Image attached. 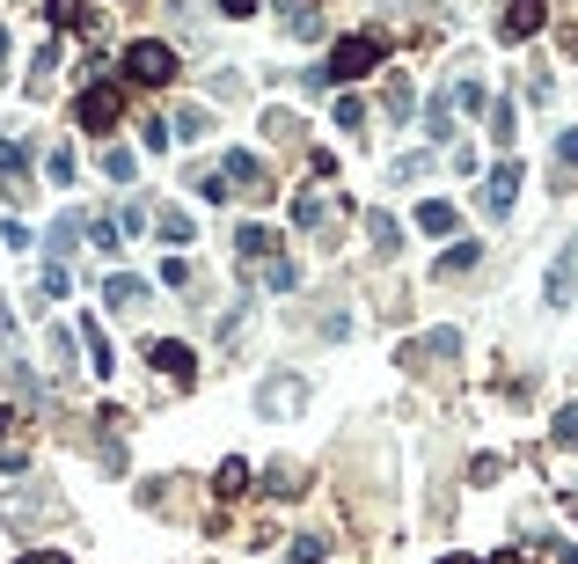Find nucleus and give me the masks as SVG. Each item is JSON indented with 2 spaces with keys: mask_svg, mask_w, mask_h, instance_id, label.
<instances>
[{
  "mask_svg": "<svg viewBox=\"0 0 578 564\" xmlns=\"http://www.w3.org/2000/svg\"><path fill=\"white\" fill-rule=\"evenodd\" d=\"M491 140H498V148H512V140H520V118H512V103H491Z\"/></svg>",
  "mask_w": 578,
  "mask_h": 564,
  "instance_id": "25",
  "label": "nucleus"
},
{
  "mask_svg": "<svg viewBox=\"0 0 578 564\" xmlns=\"http://www.w3.org/2000/svg\"><path fill=\"white\" fill-rule=\"evenodd\" d=\"M81 235H89V243H96L103 257H110V249H118V221H103V213H96V221H81Z\"/></svg>",
  "mask_w": 578,
  "mask_h": 564,
  "instance_id": "27",
  "label": "nucleus"
},
{
  "mask_svg": "<svg viewBox=\"0 0 578 564\" xmlns=\"http://www.w3.org/2000/svg\"><path fill=\"white\" fill-rule=\"evenodd\" d=\"M118 74L132 81V89H169L176 81V51L162 45V37H132L125 59H118Z\"/></svg>",
  "mask_w": 578,
  "mask_h": 564,
  "instance_id": "2",
  "label": "nucleus"
},
{
  "mask_svg": "<svg viewBox=\"0 0 578 564\" xmlns=\"http://www.w3.org/2000/svg\"><path fill=\"white\" fill-rule=\"evenodd\" d=\"M81 344H89V367H96V374L118 367V352H110V338H103V322H96V316H81Z\"/></svg>",
  "mask_w": 578,
  "mask_h": 564,
  "instance_id": "15",
  "label": "nucleus"
},
{
  "mask_svg": "<svg viewBox=\"0 0 578 564\" xmlns=\"http://www.w3.org/2000/svg\"><path fill=\"white\" fill-rule=\"evenodd\" d=\"M359 125H366V103L344 89V96H338V132H359Z\"/></svg>",
  "mask_w": 578,
  "mask_h": 564,
  "instance_id": "28",
  "label": "nucleus"
},
{
  "mask_svg": "<svg viewBox=\"0 0 578 564\" xmlns=\"http://www.w3.org/2000/svg\"><path fill=\"white\" fill-rule=\"evenodd\" d=\"M550 301H556V308L571 301V257H556V271H550Z\"/></svg>",
  "mask_w": 578,
  "mask_h": 564,
  "instance_id": "29",
  "label": "nucleus"
},
{
  "mask_svg": "<svg viewBox=\"0 0 578 564\" xmlns=\"http://www.w3.org/2000/svg\"><path fill=\"white\" fill-rule=\"evenodd\" d=\"M45 169H51V184H73V154H67V148H51V154H45Z\"/></svg>",
  "mask_w": 578,
  "mask_h": 564,
  "instance_id": "34",
  "label": "nucleus"
},
{
  "mask_svg": "<svg viewBox=\"0 0 578 564\" xmlns=\"http://www.w3.org/2000/svg\"><path fill=\"white\" fill-rule=\"evenodd\" d=\"M322 550H330L322 536H300V542H293V564H322Z\"/></svg>",
  "mask_w": 578,
  "mask_h": 564,
  "instance_id": "32",
  "label": "nucleus"
},
{
  "mask_svg": "<svg viewBox=\"0 0 578 564\" xmlns=\"http://www.w3.org/2000/svg\"><path fill=\"white\" fill-rule=\"evenodd\" d=\"M417 227H425V235H455V205H447V198H425V205H417Z\"/></svg>",
  "mask_w": 578,
  "mask_h": 564,
  "instance_id": "20",
  "label": "nucleus"
},
{
  "mask_svg": "<svg viewBox=\"0 0 578 564\" xmlns=\"http://www.w3.org/2000/svg\"><path fill=\"white\" fill-rule=\"evenodd\" d=\"M556 162H564V169H578V132H556Z\"/></svg>",
  "mask_w": 578,
  "mask_h": 564,
  "instance_id": "37",
  "label": "nucleus"
},
{
  "mask_svg": "<svg viewBox=\"0 0 578 564\" xmlns=\"http://www.w3.org/2000/svg\"><path fill=\"white\" fill-rule=\"evenodd\" d=\"M0 176L15 184V176H30V154H23V140H0Z\"/></svg>",
  "mask_w": 578,
  "mask_h": 564,
  "instance_id": "26",
  "label": "nucleus"
},
{
  "mask_svg": "<svg viewBox=\"0 0 578 564\" xmlns=\"http://www.w3.org/2000/svg\"><path fill=\"white\" fill-rule=\"evenodd\" d=\"M51 30H89V0H45Z\"/></svg>",
  "mask_w": 578,
  "mask_h": 564,
  "instance_id": "23",
  "label": "nucleus"
},
{
  "mask_svg": "<svg viewBox=\"0 0 578 564\" xmlns=\"http://www.w3.org/2000/svg\"><path fill=\"white\" fill-rule=\"evenodd\" d=\"M520 184H528V169H520V162H498V169L483 176V213H491V221H506L512 198H520Z\"/></svg>",
  "mask_w": 578,
  "mask_h": 564,
  "instance_id": "6",
  "label": "nucleus"
},
{
  "mask_svg": "<svg viewBox=\"0 0 578 564\" xmlns=\"http://www.w3.org/2000/svg\"><path fill=\"white\" fill-rule=\"evenodd\" d=\"M300 403H308V381H264V389H257V411L264 418H279V411H300Z\"/></svg>",
  "mask_w": 578,
  "mask_h": 564,
  "instance_id": "10",
  "label": "nucleus"
},
{
  "mask_svg": "<svg viewBox=\"0 0 578 564\" xmlns=\"http://www.w3.org/2000/svg\"><path fill=\"white\" fill-rule=\"evenodd\" d=\"M249 279H257V286H271V294H293V286H300V265H293V257H271V265H257Z\"/></svg>",
  "mask_w": 578,
  "mask_h": 564,
  "instance_id": "14",
  "label": "nucleus"
},
{
  "mask_svg": "<svg viewBox=\"0 0 578 564\" xmlns=\"http://www.w3.org/2000/svg\"><path fill=\"white\" fill-rule=\"evenodd\" d=\"M542 23H550V0H506V23H498V37H506V45H520V37H534Z\"/></svg>",
  "mask_w": 578,
  "mask_h": 564,
  "instance_id": "9",
  "label": "nucleus"
},
{
  "mask_svg": "<svg viewBox=\"0 0 578 564\" xmlns=\"http://www.w3.org/2000/svg\"><path fill=\"white\" fill-rule=\"evenodd\" d=\"M37 294H51V301L67 294V265H45V279H37Z\"/></svg>",
  "mask_w": 578,
  "mask_h": 564,
  "instance_id": "36",
  "label": "nucleus"
},
{
  "mask_svg": "<svg viewBox=\"0 0 578 564\" xmlns=\"http://www.w3.org/2000/svg\"><path fill=\"white\" fill-rule=\"evenodd\" d=\"M447 110H491L483 81H455V89H447Z\"/></svg>",
  "mask_w": 578,
  "mask_h": 564,
  "instance_id": "24",
  "label": "nucleus"
},
{
  "mask_svg": "<svg viewBox=\"0 0 578 564\" xmlns=\"http://www.w3.org/2000/svg\"><path fill=\"white\" fill-rule=\"evenodd\" d=\"M146 367L169 374L176 389H191V381H198V352H191L184 338H154V344H146Z\"/></svg>",
  "mask_w": 578,
  "mask_h": 564,
  "instance_id": "5",
  "label": "nucleus"
},
{
  "mask_svg": "<svg viewBox=\"0 0 578 564\" xmlns=\"http://www.w3.org/2000/svg\"><path fill=\"white\" fill-rule=\"evenodd\" d=\"M220 15H257V0H220Z\"/></svg>",
  "mask_w": 578,
  "mask_h": 564,
  "instance_id": "40",
  "label": "nucleus"
},
{
  "mask_svg": "<svg viewBox=\"0 0 578 564\" xmlns=\"http://www.w3.org/2000/svg\"><path fill=\"white\" fill-rule=\"evenodd\" d=\"M556 440L578 447V403H564V411H556Z\"/></svg>",
  "mask_w": 578,
  "mask_h": 564,
  "instance_id": "33",
  "label": "nucleus"
},
{
  "mask_svg": "<svg viewBox=\"0 0 578 564\" xmlns=\"http://www.w3.org/2000/svg\"><path fill=\"white\" fill-rule=\"evenodd\" d=\"M103 169H110V176H118V184H125V176L140 169V162H132V148H103Z\"/></svg>",
  "mask_w": 578,
  "mask_h": 564,
  "instance_id": "30",
  "label": "nucleus"
},
{
  "mask_svg": "<svg viewBox=\"0 0 578 564\" xmlns=\"http://www.w3.org/2000/svg\"><path fill=\"white\" fill-rule=\"evenodd\" d=\"M213 491H220V498L249 491V462H241V455H227V462H220V477H213Z\"/></svg>",
  "mask_w": 578,
  "mask_h": 564,
  "instance_id": "22",
  "label": "nucleus"
},
{
  "mask_svg": "<svg viewBox=\"0 0 578 564\" xmlns=\"http://www.w3.org/2000/svg\"><path fill=\"white\" fill-rule=\"evenodd\" d=\"M439 564H476V557H461V550H455V557H439Z\"/></svg>",
  "mask_w": 578,
  "mask_h": 564,
  "instance_id": "41",
  "label": "nucleus"
},
{
  "mask_svg": "<svg viewBox=\"0 0 578 564\" xmlns=\"http://www.w3.org/2000/svg\"><path fill=\"white\" fill-rule=\"evenodd\" d=\"M205 132H213V118H205L198 103H191V110H176V118H169V140H184V148H198Z\"/></svg>",
  "mask_w": 578,
  "mask_h": 564,
  "instance_id": "16",
  "label": "nucleus"
},
{
  "mask_svg": "<svg viewBox=\"0 0 578 564\" xmlns=\"http://www.w3.org/2000/svg\"><path fill=\"white\" fill-rule=\"evenodd\" d=\"M154 235H162V243H191V213H184V205H162V213H154Z\"/></svg>",
  "mask_w": 578,
  "mask_h": 564,
  "instance_id": "21",
  "label": "nucleus"
},
{
  "mask_svg": "<svg viewBox=\"0 0 578 564\" xmlns=\"http://www.w3.org/2000/svg\"><path fill=\"white\" fill-rule=\"evenodd\" d=\"M293 227H330V198L300 191V198H293Z\"/></svg>",
  "mask_w": 578,
  "mask_h": 564,
  "instance_id": "18",
  "label": "nucleus"
},
{
  "mask_svg": "<svg viewBox=\"0 0 578 564\" xmlns=\"http://www.w3.org/2000/svg\"><path fill=\"white\" fill-rule=\"evenodd\" d=\"M235 257H241V271L271 265V257H279V235H271V227H241V235H235Z\"/></svg>",
  "mask_w": 578,
  "mask_h": 564,
  "instance_id": "11",
  "label": "nucleus"
},
{
  "mask_svg": "<svg viewBox=\"0 0 578 564\" xmlns=\"http://www.w3.org/2000/svg\"><path fill=\"white\" fill-rule=\"evenodd\" d=\"M213 176H220V191H227V198H279V176H271L249 148H227Z\"/></svg>",
  "mask_w": 578,
  "mask_h": 564,
  "instance_id": "3",
  "label": "nucleus"
},
{
  "mask_svg": "<svg viewBox=\"0 0 578 564\" xmlns=\"http://www.w3.org/2000/svg\"><path fill=\"white\" fill-rule=\"evenodd\" d=\"M425 169H433L425 154H403V162H396V169H388V176H396V184H417V176H425Z\"/></svg>",
  "mask_w": 578,
  "mask_h": 564,
  "instance_id": "31",
  "label": "nucleus"
},
{
  "mask_svg": "<svg viewBox=\"0 0 578 564\" xmlns=\"http://www.w3.org/2000/svg\"><path fill=\"white\" fill-rule=\"evenodd\" d=\"M374 67H381V37H374V30H352V37H338V45H330L322 89H352V81L374 74Z\"/></svg>",
  "mask_w": 578,
  "mask_h": 564,
  "instance_id": "1",
  "label": "nucleus"
},
{
  "mask_svg": "<svg viewBox=\"0 0 578 564\" xmlns=\"http://www.w3.org/2000/svg\"><path fill=\"white\" fill-rule=\"evenodd\" d=\"M0 469H23V418L0 411Z\"/></svg>",
  "mask_w": 578,
  "mask_h": 564,
  "instance_id": "17",
  "label": "nucleus"
},
{
  "mask_svg": "<svg viewBox=\"0 0 578 564\" xmlns=\"http://www.w3.org/2000/svg\"><path fill=\"white\" fill-rule=\"evenodd\" d=\"M73 243H81V213H59V221H51V235H45V249H51V265H59V257H67Z\"/></svg>",
  "mask_w": 578,
  "mask_h": 564,
  "instance_id": "19",
  "label": "nucleus"
},
{
  "mask_svg": "<svg viewBox=\"0 0 578 564\" xmlns=\"http://www.w3.org/2000/svg\"><path fill=\"white\" fill-rule=\"evenodd\" d=\"M73 118H81V132H118V118H125V96L118 89H110V81H89V89H81V103H73Z\"/></svg>",
  "mask_w": 578,
  "mask_h": 564,
  "instance_id": "4",
  "label": "nucleus"
},
{
  "mask_svg": "<svg viewBox=\"0 0 578 564\" xmlns=\"http://www.w3.org/2000/svg\"><path fill=\"white\" fill-rule=\"evenodd\" d=\"M425 360H461V330H425L396 352V367H425Z\"/></svg>",
  "mask_w": 578,
  "mask_h": 564,
  "instance_id": "7",
  "label": "nucleus"
},
{
  "mask_svg": "<svg viewBox=\"0 0 578 564\" xmlns=\"http://www.w3.org/2000/svg\"><path fill=\"white\" fill-rule=\"evenodd\" d=\"M23 564H73V557H67V550H30Z\"/></svg>",
  "mask_w": 578,
  "mask_h": 564,
  "instance_id": "39",
  "label": "nucleus"
},
{
  "mask_svg": "<svg viewBox=\"0 0 578 564\" xmlns=\"http://www.w3.org/2000/svg\"><path fill=\"white\" fill-rule=\"evenodd\" d=\"M366 243L381 249V257H396V249H403V221H396V213H381V205H374V213H366Z\"/></svg>",
  "mask_w": 578,
  "mask_h": 564,
  "instance_id": "13",
  "label": "nucleus"
},
{
  "mask_svg": "<svg viewBox=\"0 0 578 564\" xmlns=\"http://www.w3.org/2000/svg\"><path fill=\"white\" fill-rule=\"evenodd\" d=\"M425 125H433V140H447V125H455V110H447V96H433V110H425Z\"/></svg>",
  "mask_w": 578,
  "mask_h": 564,
  "instance_id": "35",
  "label": "nucleus"
},
{
  "mask_svg": "<svg viewBox=\"0 0 578 564\" xmlns=\"http://www.w3.org/2000/svg\"><path fill=\"white\" fill-rule=\"evenodd\" d=\"M476 257H483V243H469V235H455V243L433 257V271L439 279H461V271H476Z\"/></svg>",
  "mask_w": 578,
  "mask_h": 564,
  "instance_id": "12",
  "label": "nucleus"
},
{
  "mask_svg": "<svg viewBox=\"0 0 578 564\" xmlns=\"http://www.w3.org/2000/svg\"><path fill=\"white\" fill-rule=\"evenodd\" d=\"M0 344H15V308H8V294H0Z\"/></svg>",
  "mask_w": 578,
  "mask_h": 564,
  "instance_id": "38",
  "label": "nucleus"
},
{
  "mask_svg": "<svg viewBox=\"0 0 578 564\" xmlns=\"http://www.w3.org/2000/svg\"><path fill=\"white\" fill-rule=\"evenodd\" d=\"M0 67H8V30H0Z\"/></svg>",
  "mask_w": 578,
  "mask_h": 564,
  "instance_id": "42",
  "label": "nucleus"
},
{
  "mask_svg": "<svg viewBox=\"0 0 578 564\" xmlns=\"http://www.w3.org/2000/svg\"><path fill=\"white\" fill-rule=\"evenodd\" d=\"M146 301H154V286H146L140 271H110V279H103V308H125V316H140Z\"/></svg>",
  "mask_w": 578,
  "mask_h": 564,
  "instance_id": "8",
  "label": "nucleus"
}]
</instances>
